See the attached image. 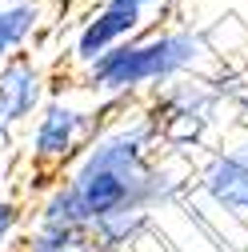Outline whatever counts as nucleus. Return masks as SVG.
Returning a JSON list of instances; mask_svg holds the SVG:
<instances>
[{"label":"nucleus","mask_w":248,"mask_h":252,"mask_svg":"<svg viewBox=\"0 0 248 252\" xmlns=\"http://www.w3.org/2000/svg\"><path fill=\"white\" fill-rule=\"evenodd\" d=\"M148 228H152V212H120V216L96 220L88 232H92V240H96V252H124V248H132Z\"/></svg>","instance_id":"obj_10"},{"label":"nucleus","mask_w":248,"mask_h":252,"mask_svg":"<svg viewBox=\"0 0 248 252\" xmlns=\"http://www.w3.org/2000/svg\"><path fill=\"white\" fill-rule=\"evenodd\" d=\"M48 16H52L48 0H0V64L40 40Z\"/></svg>","instance_id":"obj_8"},{"label":"nucleus","mask_w":248,"mask_h":252,"mask_svg":"<svg viewBox=\"0 0 248 252\" xmlns=\"http://www.w3.org/2000/svg\"><path fill=\"white\" fill-rule=\"evenodd\" d=\"M16 252H96L88 228H64V224H28Z\"/></svg>","instance_id":"obj_9"},{"label":"nucleus","mask_w":248,"mask_h":252,"mask_svg":"<svg viewBox=\"0 0 248 252\" xmlns=\"http://www.w3.org/2000/svg\"><path fill=\"white\" fill-rule=\"evenodd\" d=\"M28 232V208L16 196H0V252H16L20 236Z\"/></svg>","instance_id":"obj_11"},{"label":"nucleus","mask_w":248,"mask_h":252,"mask_svg":"<svg viewBox=\"0 0 248 252\" xmlns=\"http://www.w3.org/2000/svg\"><path fill=\"white\" fill-rule=\"evenodd\" d=\"M196 188L228 216L248 220V132L208 152L196 172Z\"/></svg>","instance_id":"obj_7"},{"label":"nucleus","mask_w":248,"mask_h":252,"mask_svg":"<svg viewBox=\"0 0 248 252\" xmlns=\"http://www.w3.org/2000/svg\"><path fill=\"white\" fill-rule=\"evenodd\" d=\"M144 108H148L152 124H156L164 148L188 152V148H200L216 132L228 100H224V88L212 84L208 76H180L152 92Z\"/></svg>","instance_id":"obj_4"},{"label":"nucleus","mask_w":248,"mask_h":252,"mask_svg":"<svg viewBox=\"0 0 248 252\" xmlns=\"http://www.w3.org/2000/svg\"><path fill=\"white\" fill-rule=\"evenodd\" d=\"M144 28H152V20H148L140 8L124 4V0H96V4H92V8L80 16V24L72 28L68 52H64V64L80 76L84 68L96 64L100 56H108L116 44L140 36Z\"/></svg>","instance_id":"obj_5"},{"label":"nucleus","mask_w":248,"mask_h":252,"mask_svg":"<svg viewBox=\"0 0 248 252\" xmlns=\"http://www.w3.org/2000/svg\"><path fill=\"white\" fill-rule=\"evenodd\" d=\"M48 92V68L40 56L20 52L0 64V144H8L20 128L32 124Z\"/></svg>","instance_id":"obj_6"},{"label":"nucleus","mask_w":248,"mask_h":252,"mask_svg":"<svg viewBox=\"0 0 248 252\" xmlns=\"http://www.w3.org/2000/svg\"><path fill=\"white\" fill-rule=\"evenodd\" d=\"M108 108L96 104L88 92L76 84V92H48V100L32 116L24 132V160L44 184L64 176L76 156L92 144V136L100 132Z\"/></svg>","instance_id":"obj_3"},{"label":"nucleus","mask_w":248,"mask_h":252,"mask_svg":"<svg viewBox=\"0 0 248 252\" xmlns=\"http://www.w3.org/2000/svg\"><path fill=\"white\" fill-rule=\"evenodd\" d=\"M124 4H132V8H140V12H144V16L152 20V24H156L160 16H168V12H172V8L180 4V0H124Z\"/></svg>","instance_id":"obj_12"},{"label":"nucleus","mask_w":248,"mask_h":252,"mask_svg":"<svg viewBox=\"0 0 248 252\" xmlns=\"http://www.w3.org/2000/svg\"><path fill=\"white\" fill-rule=\"evenodd\" d=\"M216 64V48L192 24H152L140 36L116 44L108 56H100L92 68L76 76V84L96 104L116 108L148 100L156 88L180 80V76H204Z\"/></svg>","instance_id":"obj_2"},{"label":"nucleus","mask_w":248,"mask_h":252,"mask_svg":"<svg viewBox=\"0 0 248 252\" xmlns=\"http://www.w3.org/2000/svg\"><path fill=\"white\" fill-rule=\"evenodd\" d=\"M160 132L144 100L108 108L100 132L76 164L44 184L32 204V224L92 228L104 216L156 212L184 196L192 172L160 156Z\"/></svg>","instance_id":"obj_1"}]
</instances>
